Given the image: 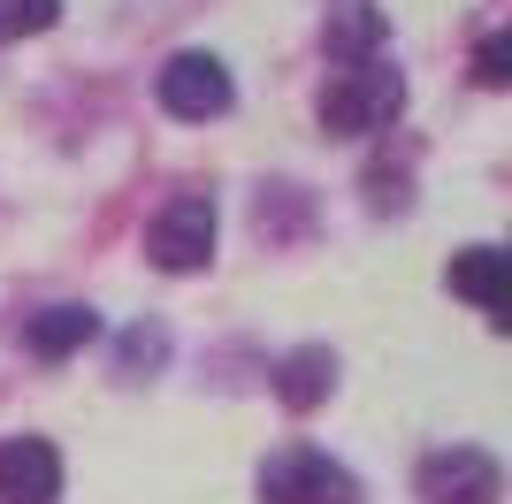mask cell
Wrapping results in <instances>:
<instances>
[{
  "label": "cell",
  "mask_w": 512,
  "mask_h": 504,
  "mask_svg": "<svg viewBox=\"0 0 512 504\" xmlns=\"http://www.w3.org/2000/svg\"><path fill=\"white\" fill-rule=\"evenodd\" d=\"M329 382H337V359L321 352V344H306V352L283 359V375H276V398L291 405V413H314L321 398H329Z\"/></svg>",
  "instance_id": "obj_10"
},
{
  "label": "cell",
  "mask_w": 512,
  "mask_h": 504,
  "mask_svg": "<svg viewBox=\"0 0 512 504\" xmlns=\"http://www.w3.org/2000/svg\"><path fill=\"white\" fill-rule=\"evenodd\" d=\"M62 497V451L46 436L0 443V504H54Z\"/></svg>",
  "instance_id": "obj_6"
},
{
  "label": "cell",
  "mask_w": 512,
  "mask_h": 504,
  "mask_svg": "<svg viewBox=\"0 0 512 504\" xmlns=\"http://www.w3.org/2000/svg\"><path fill=\"white\" fill-rule=\"evenodd\" d=\"M92 336H100V314H92V306H46V314L23 329V344L39 359H69V352H85Z\"/></svg>",
  "instance_id": "obj_9"
},
{
  "label": "cell",
  "mask_w": 512,
  "mask_h": 504,
  "mask_svg": "<svg viewBox=\"0 0 512 504\" xmlns=\"http://www.w3.org/2000/svg\"><path fill=\"white\" fill-rule=\"evenodd\" d=\"M398 107H406V77L375 54V62H352V69L329 77V92H321V130H337V138H367V130L398 123Z\"/></svg>",
  "instance_id": "obj_1"
},
{
  "label": "cell",
  "mask_w": 512,
  "mask_h": 504,
  "mask_svg": "<svg viewBox=\"0 0 512 504\" xmlns=\"http://www.w3.org/2000/svg\"><path fill=\"white\" fill-rule=\"evenodd\" d=\"M321 39H329V54H337V62L352 69V62H375V54H383L390 23H383V8H375V0H337V8H329V31H321Z\"/></svg>",
  "instance_id": "obj_8"
},
{
  "label": "cell",
  "mask_w": 512,
  "mask_h": 504,
  "mask_svg": "<svg viewBox=\"0 0 512 504\" xmlns=\"http://www.w3.org/2000/svg\"><path fill=\"white\" fill-rule=\"evenodd\" d=\"M62 23V0H0V46L8 39H39Z\"/></svg>",
  "instance_id": "obj_11"
},
{
  "label": "cell",
  "mask_w": 512,
  "mask_h": 504,
  "mask_svg": "<svg viewBox=\"0 0 512 504\" xmlns=\"http://www.w3.org/2000/svg\"><path fill=\"white\" fill-rule=\"evenodd\" d=\"M451 291L459 298H474L490 321H505L512 314V275H505V252L497 245H467L459 260H451Z\"/></svg>",
  "instance_id": "obj_7"
},
{
  "label": "cell",
  "mask_w": 512,
  "mask_h": 504,
  "mask_svg": "<svg viewBox=\"0 0 512 504\" xmlns=\"http://www.w3.org/2000/svg\"><path fill=\"white\" fill-rule=\"evenodd\" d=\"M153 92H161V107H169L176 123H214V115H230V69L214 62V54H169L161 62V77H153Z\"/></svg>",
  "instance_id": "obj_4"
},
{
  "label": "cell",
  "mask_w": 512,
  "mask_h": 504,
  "mask_svg": "<svg viewBox=\"0 0 512 504\" xmlns=\"http://www.w3.org/2000/svg\"><path fill=\"white\" fill-rule=\"evenodd\" d=\"M146 260L161 275H192L214 260V199H199V191H184V199H169V207L153 214L146 230Z\"/></svg>",
  "instance_id": "obj_2"
},
{
  "label": "cell",
  "mask_w": 512,
  "mask_h": 504,
  "mask_svg": "<svg viewBox=\"0 0 512 504\" xmlns=\"http://www.w3.org/2000/svg\"><path fill=\"white\" fill-rule=\"evenodd\" d=\"M421 497L428 504H497L505 497V466L474 443H451V451H428L421 459Z\"/></svg>",
  "instance_id": "obj_5"
},
{
  "label": "cell",
  "mask_w": 512,
  "mask_h": 504,
  "mask_svg": "<svg viewBox=\"0 0 512 504\" xmlns=\"http://www.w3.org/2000/svg\"><path fill=\"white\" fill-rule=\"evenodd\" d=\"M260 504H360V489H352L344 466H329L321 451L291 443V451H276L260 466Z\"/></svg>",
  "instance_id": "obj_3"
},
{
  "label": "cell",
  "mask_w": 512,
  "mask_h": 504,
  "mask_svg": "<svg viewBox=\"0 0 512 504\" xmlns=\"http://www.w3.org/2000/svg\"><path fill=\"white\" fill-rule=\"evenodd\" d=\"M161 352H169V336H161V329H130V336H123V375L161 367Z\"/></svg>",
  "instance_id": "obj_12"
},
{
  "label": "cell",
  "mask_w": 512,
  "mask_h": 504,
  "mask_svg": "<svg viewBox=\"0 0 512 504\" xmlns=\"http://www.w3.org/2000/svg\"><path fill=\"white\" fill-rule=\"evenodd\" d=\"M474 77H482V84H505L512 77V39H482V46H474Z\"/></svg>",
  "instance_id": "obj_13"
}]
</instances>
